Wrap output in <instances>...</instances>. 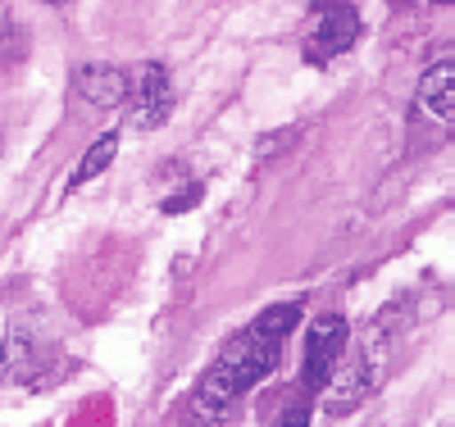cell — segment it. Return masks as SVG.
Listing matches in <instances>:
<instances>
[{
    "label": "cell",
    "mask_w": 455,
    "mask_h": 427,
    "mask_svg": "<svg viewBox=\"0 0 455 427\" xmlns=\"http://www.w3.org/2000/svg\"><path fill=\"white\" fill-rule=\"evenodd\" d=\"M296 323H300V300L269 304L246 332H237L233 341H228L219 351V360L210 364V373L201 377V386L192 391L187 423L192 427H214V423H223L228 414H233L237 400L251 391V386L278 368L283 345H287Z\"/></svg>",
    "instance_id": "6da1fadb"
},
{
    "label": "cell",
    "mask_w": 455,
    "mask_h": 427,
    "mask_svg": "<svg viewBox=\"0 0 455 427\" xmlns=\"http://www.w3.org/2000/svg\"><path fill=\"white\" fill-rule=\"evenodd\" d=\"M128 123L132 128H160L173 114V83L160 59H146L128 73Z\"/></svg>",
    "instance_id": "7a4b0ae2"
},
{
    "label": "cell",
    "mask_w": 455,
    "mask_h": 427,
    "mask_svg": "<svg viewBox=\"0 0 455 427\" xmlns=\"http://www.w3.org/2000/svg\"><path fill=\"white\" fill-rule=\"evenodd\" d=\"M355 36H360V14L355 5H341V0H332V5L319 10L310 36H306V59L310 64H328L337 59L341 51H351L355 46Z\"/></svg>",
    "instance_id": "3957f363"
},
{
    "label": "cell",
    "mask_w": 455,
    "mask_h": 427,
    "mask_svg": "<svg viewBox=\"0 0 455 427\" xmlns=\"http://www.w3.org/2000/svg\"><path fill=\"white\" fill-rule=\"evenodd\" d=\"M341 345H347V319L341 314H328L310 328V341H306V368H300V377H306L310 391H319V386H328V377L337 373V360H341Z\"/></svg>",
    "instance_id": "277c9868"
},
{
    "label": "cell",
    "mask_w": 455,
    "mask_h": 427,
    "mask_svg": "<svg viewBox=\"0 0 455 427\" xmlns=\"http://www.w3.org/2000/svg\"><path fill=\"white\" fill-rule=\"evenodd\" d=\"M73 87L87 105H100V109H119L128 100V77L109 64H83L78 77H73Z\"/></svg>",
    "instance_id": "5b68a950"
},
{
    "label": "cell",
    "mask_w": 455,
    "mask_h": 427,
    "mask_svg": "<svg viewBox=\"0 0 455 427\" xmlns=\"http://www.w3.org/2000/svg\"><path fill=\"white\" fill-rule=\"evenodd\" d=\"M373 386V364L369 360H351L341 373L328 377V396H323V409L328 414H351Z\"/></svg>",
    "instance_id": "8992f818"
},
{
    "label": "cell",
    "mask_w": 455,
    "mask_h": 427,
    "mask_svg": "<svg viewBox=\"0 0 455 427\" xmlns=\"http://www.w3.org/2000/svg\"><path fill=\"white\" fill-rule=\"evenodd\" d=\"M419 109L433 114L437 123H455V59H442L433 64L424 77H419Z\"/></svg>",
    "instance_id": "52a82bcc"
},
{
    "label": "cell",
    "mask_w": 455,
    "mask_h": 427,
    "mask_svg": "<svg viewBox=\"0 0 455 427\" xmlns=\"http://www.w3.org/2000/svg\"><path fill=\"white\" fill-rule=\"evenodd\" d=\"M114 154H119V132H105L100 141H92V146H87V154L78 160V169H73L68 191H78V186H87L92 178H100V173L114 164Z\"/></svg>",
    "instance_id": "ba28073f"
},
{
    "label": "cell",
    "mask_w": 455,
    "mask_h": 427,
    "mask_svg": "<svg viewBox=\"0 0 455 427\" xmlns=\"http://www.w3.org/2000/svg\"><path fill=\"white\" fill-rule=\"evenodd\" d=\"M36 355H42V351H36V328L23 319V323H14L10 328V341H5V360H10V368L28 382V373H32V364H36Z\"/></svg>",
    "instance_id": "9c48e42d"
},
{
    "label": "cell",
    "mask_w": 455,
    "mask_h": 427,
    "mask_svg": "<svg viewBox=\"0 0 455 427\" xmlns=\"http://www.w3.org/2000/svg\"><path fill=\"white\" fill-rule=\"evenodd\" d=\"M201 196H205L201 182H192V186L182 191V196H169V201H164V214H182V210H192V205H201Z\"/></svg>",
    "instance_id": "30bf717a"
},
{
    "label": "cell",
    "mask_w": 455,
    "mask_h": 427,
    "mask_svg": "<svg viewBox=\"0 0 455 427\" xmlns=\"http://www.w3.org/2000/svg\"><path fill=\"white\" fill-rule=\"evenodd\" d=\"M269 427H310V409H306V405H296V409H287L283 418H274Z\"/></svg>",
    "instance_id": "8fae6325"
},
{
    "label": "cell",
    "mask_w": 455,
    "mask_h": 427,
    "mask_svg": "<svg viewBox=\"0 0 455 427\" xmlns=\"http://www.w3.org/2000/svg\"><path fill=\"white\" fill-rule=\"evenodd\" d=\"M51 5H73V0H51Z\"/></svg>",
    "instance_id": "7c38bea8"
}]
</instances>
